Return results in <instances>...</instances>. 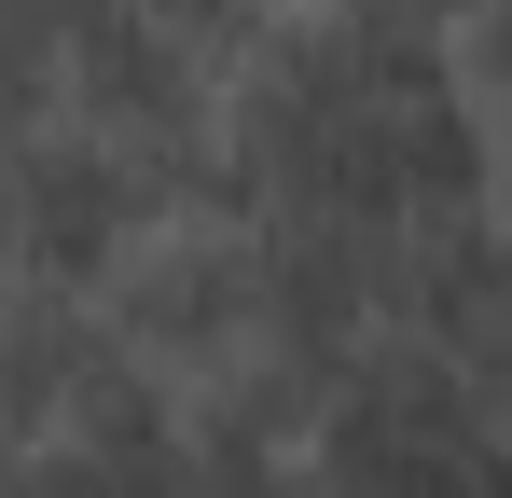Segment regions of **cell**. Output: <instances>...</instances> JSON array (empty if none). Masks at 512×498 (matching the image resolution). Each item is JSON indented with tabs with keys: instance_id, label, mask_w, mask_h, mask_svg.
I'll use <instances>...</instances> for the list:
<instances>
[{
	"instance_id": "1",
	"label": "cell",
	"mask_w": 512,
	"mask_h": 498,
	"mask_svg": "<svg viewBox=\"0 0 512 498\" xmlns=\"http://www.w3.org/2000/svg\"><path fill=\"white\" fill-rule=\"evenodd\" d=\"M222 194L305 236H416L499 208V125L429 0H291L222 70Z\"/></svg>"
},
{
	"instance_id": "2",
	"label": "cell",
	"mask_w": 512,
	"mask_h": 498,
	"mask_svg": "<svg viewBox=\"0 0 512 498\" xmlns=\"http://www.w3.org/2000/svg\"><path fill=\"white\" fill-rule=\"evenodd\" d=\"M97 346L139 360L180 402H263V415H319V388L277 374V319H263V222H208L180 208L167 236H139V263L97 291Z\"/></svg>"
},
{
	"instance_id": "3",
	"label": "cell",
	"mask_w": 512,
	"mask_h": 498,
	"mask_svg": "<svg viewBox=\"0 0 512 498\" xmlns=\"http://www.w3.org/2000/svg\"><path fill=\"white\" fill-rule=\"evenodd\" d=\"M305 485L319 498H512V402L374 346L305 415Z\"/></svg>"
},
{
	"instance_id": "4",
	"label": "cell",
	"mask_w": 512,
	"mask_h": 498,
	"mask_svg": "<svg viewBox=\"0 0 512 498\" xmlns=\"http://www.w3.org/2000/svg\"><path fill=\"white\" fill-rule=\"evenodd\" d=\"M42 70H56V125L167 166L180 194L194 166H222V56L153 0H42Z\"/></svg>"
},
{
	"instance_id": "5",
	"label": "cell",
	"mask_w": 512,
	"mask_h": 498,
	"mask_svg": "<svg viewBox=\"0 0 512 498\" xmlns=\"http://www.w3.org/2000/svg\"><path fill=\"white\" fill-rule=\"evenodd\" d=\"M180 194L167 166L111 153L84 125H28V139H0V291H42V305H97L139 236H167Z\"/></svg>"
},
{
	"instance_id": "6",
	"label": "cell",
	"mask_w": 512,
	"mask_h": 498,
	"mask_svg": "<svg viewBox=\"0 0 512 498\" xmlns=\"http://www.w3.org/2000/svg\"><path fill=\"white\" fill-rule=\"evenodd\" d=\"M429 374H471L512 402V222L499 208H457V222H416L388 236V332Z\"/></svg>"
},
{
	"instance_id": "7",
	"label": "cell",
	"mask_w": 512,
	"mask_h": 498,
	"mask_svg": "<svg viewBox=\"0 0 512 498\" xmlns=\"http://www.w3.org/2000/svg\"><path fill=\"white\" fill-rule=\"evenodd\" d=\"M84 374H97V319H84V305L0 291V457L56 443V415L84 402Z\"/></svg>"
},
{
	"instance_id": "8",
	"label": "cell",
	"mask_w": 512,
	"mask_h": 498,
	"mask_svg": "<svg viewBox=\"0 0 512 498\" xmlns=\"http://www.w3.org/2000/svg\"><path fill=\"white\" fill-rule=\"evenodd\" d=\"M194 498H319V485H305V443H291V429L194 415Z\"/></svg>"
},
{
	"instance_id": "9",
	"label": "cell",
	"mask_w": 512,
	"mask_h": 498,
	"mask_svg": "<svg viewBox=\"0 0 512 498\" xmlns=\"http://www.w3.org/2000/svg\"><path fill=\"white\" fill-rule=\"evenodd\" d=\"M153 14H167V28H194V42H208V56H222V70H236V56H250L263 28H277V14H291V0H153Z\"/></svg>"
},
{
	"instance_id": "10",
	"label": "cell",
	"mask_w": 512,
	"mask_h": 498,
	"mask_svg": "<svg viewBox=\"0 0 512 498\" xmlns=\"http://www.w3.org/2000/svg\"><path fill=\"white\" fill-rule=\"evenodd\" d=\"M499 222H512V139H499Z\"/></svg>"
}]
</instances>
